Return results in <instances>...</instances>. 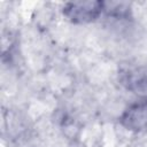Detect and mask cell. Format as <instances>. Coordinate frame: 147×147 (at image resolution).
I'll return each mask as SVG.
<instances>
[{
	"label": "cell",
	"mask_w": 147,
	"mask_h": 147,
	"mask_svg": "<svg viewBox=\"0 0 147 147\" xmlns=\"http://www.w3.org/2000/svg\"><path fill=\"white\" fill-rule=\"evenodd\" d=\"M102 1H74L63 6L62 13L74 24H87L94 22L103 11Z\"/></svg>",
	"instance_id": "cell-1"
},
{
	"label": "cell",
	"mask_w": 147,
	"mask_h": 147,
	"mask_svg": "<svg viewBox=\"0 0 147 147\" xmlns=\"http://www.w3.org/2000/svg\"><path fill=\"white\" fill-rule=\"evenodd\" d=\"M119 122L122 126L132 132L147 129V96H142L129 105L121 115Z\"/></svg>",
	"instance_id": "cell-2"
},
{
	"label": "cell",
	"mask_w": 147,
	"mask_h": 147,
	"mask_svg": "<svg viewBox=\"0 0 147 147\" xmlns=\"http://www.w3.org/2000/svg\"><path fill=\"white\" fill-rule=\"evenodd\" d=\"M118 79L126 90L137 94H147V65L125 68L119 71Z\"/></svg>",
	"instance_id": "cell-3"
}]
</instances>
